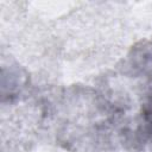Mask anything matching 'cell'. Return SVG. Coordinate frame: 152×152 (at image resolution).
Instances as JSON below:
<instances>
[{"instance_id": "cell-1", "label": "cell", "mask_w": 152, "mask_h": 152, "mask_svg": "<svg viewBox=\"0 0 152 152\" xmlns=\"http://www.w3.org/2000/svg\"><path fill=\"white\" fill-rule=\"evenodd\" d=\"M151 113H152V109H151Z\"/></svg>"}]
</instances>
